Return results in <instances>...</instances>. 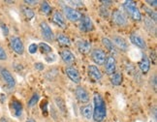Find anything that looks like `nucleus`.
Listing matches in <instances>:
<instances>
[{
  "mask_svg": "<svg viewBox=\"0 0 157 122\" xmlns=\"http://www.w3.org/2000/svg\"><path fill=\"white\" fill-rule=\"evenodd\" d=\"M23 3L25 4V6H27V7H30V6H36L39 4V1H37V0H25L23 1Z\"/></svg>",
  "mask_w": 157,
  "mask_h": 122,
  "instance_id": "40",
  "label": "nucleus"
},
{
  "mask_svg": "<svg viewBox=\"0 0 157 122\" xmlns=\"http://www.w3.org/2000/svg\"><path fill=\"white\" fill-rule=\"evenodd\" d=\"M37 51H38V45L36 43H31L28 46V52L30 54H35Z\"/></svg>",
  "mask_w": 157,
  "mask_h": 122,
  "instance_id": "35",
  "label": "nucleus"
},
{
  "mask_svg": "<svg viewBox=\"0 0 157 122\" xmlns=\"http://www.w3.org/2000/svg\"><path fill=\"white\" fill-rule=\"evenodd\" d=\"M11 113L16 118H21L23 113V105L22 103L17 99H12L9 105Z\"/></svg>",
  "mask_w": 157,
  "mask_h": 122,
  "instance_id": "13",
  "label": "nucleus"
},
{
  "mask_svg": "<svg viewBox=\"0 0 157 122\" xmlns=\"http://www.w3.org/2000/svg\"><path fill=\"white\" fill-rule=\"evenodd\" d=\"M101 43L102 45L104 46V48H106V50L110 52V54H112V55H114L116 53H117V48H116V46L113 45V43L112 42V40L110 38L108 37H102L101 39Z\"/></svg>",
  "mask_w": 157,
  "mask_h": 122,
  "instance_id": "23",
  "label": "nucleus"
},
{
  "mask_svg": "<svg viewBox=\"0 0 157 122\" xmlns=\"http://www.w3.org/2000/svg\"><path fill=\"white\" fill-rule=\"evenodd\" d=\"M142 21L144 22V28H146L147 31L149 34L155 36L156 35V23L154 21H152L147 17H144Z\"/></svg>",
  "mask_w": 157,
  "mask_h": 122,
  "instance_id": "24",
  "label": "nucleus"
},
{
  "mask_svg": "<svg viewBox=\"0 0 157 122\" xmlns=\"http://www.w3.org/2000/svg\"><path fill=\"white\" fill-rule=\"evenodd\" d=\"M87 75L89 78H91L93 82H100L103 78V74H102L101 70L99 69L98 66L94 64H90L87 67Z\"/></svg>",
  "mask_w": 157,
  "mask_h": 122,
  "instance_id": "17",
  "label": "nucleus"
},
{
  "mask_svg": "<svg viewBox=\"0 0 157 122\" xmlns=\"http://www.w3.org/2000/svg\"><path fill=\"white\" fill-rule=\"evenodd\" d=\"M148 59H149L150 62H152L154 65L156 64V54H155V51H154L150 52V55L148 56Z\"/></svg>",
  "mask_w": 157,
  "mask_h": 122,
  "instance_id": "41",
  "label": "nucleus"
},
{
  "mask_svg": "<svg viewBox=\"0 0 157 122\" xmlns=\"http://www.w3.org/2000/svg\"><path fill=\"white\" fill-rule=\"evenodd\" d=\"M0 78L5 83L6 87L9 90H14L16 88L17 82L13 74L5 67H0Z\"/></svg>",
  "mask_w": 157,
  "mask_h": 122,
  "instance_id": "5",
  "label": "nucleus"
},
{
  "mask_svg": "<svg viewBox=\"0 0 157 122\" xmlns=\"http://www.w3.org/2000/svg\"><path fill=\"white\" fill-rule=\"evenodd\" d=\"M80 112L82 114V116L86 120H90L92 119V113H93V106L92 104H86L82 105L80 108Z\"/></svg>",
  "mask_w": 157,
  "mask_h": 122,
  "instance_id": "21",
  "label": "nucleus"
},
{
  "mask_svg": "<svg viewBox=\"0 0 157 122\" xmlns=\"http://www.w3.org/2000/svg\"><path fill=\"white\" fill-rule=\"evenodd\" d=\"M45 60H46L47 63L52 64L57 60V55H56V54H54L53 52H52L50 54H48V55H45Z\"/></svg>",
  "mask_w": 157,
  "mask_h": 122,
  "instance_id": "32",
  "label": "nucleus"
},
{
  "mask_svg": "<svg viewBox=\"0 0 157 122\" xmlns=\"http://www.w3.org/2000/svg\"><path fill=\"white\" fill-rule=\"evenodd\" d=\"M150 84H151L152 88L154 90H156V84H157V82H156V75L155 74L153 75V77H151V78H150Z\"/></svg>",
  "mask_w": 157,
  "mask_h": 122,
  "instance_id": "42",
  "label": "nucleus"
},
{
  "mask_svg": "<svg viewBox=\"0 0 157 122\" xmlns=\"http://www.w3.org/2000/svg\"><path fill=\"white\" fill-rule=\"evenodd\" d=\"M62 15L64 16L65 20H67L71 22H78L81 21L82 14L80 11H78L77 9H74L70 7L69 5L65 4L62 5V11H61Z\"/></svg>",
  "mask_w": 157,
  "mask_h": 122,
  "instance_id": "3",
  "label": "nucleus"
},
{
  "mask_svg": "<svg viewBox=\"0 0 157 122\" xmlns=\"http://www.w3.org/2000/svg\"><path fill=\"white\" fill-rule=\"evenodd\" d=\"M52 20L53 23L56 24V25H57L59 28H61V29L67 28V22H66L65 17H64V16L62 15V13L60 11L53 12Z\"/></svg>",
  "mask_w": 157,
  "mask_h": 122,
  "instance_id": "19",
  "label": "nucleus"
},
{
  "mask_svg": "<svg viewBox=\"0 0 157 122\" xmlns=\"http://www.w3.org/2000/svg\"><path fill=\"white\" fill-rule=\"evenodd\" d=\"M146 3L148 5V7L149 8H155L156 6H157V1H155V0H153V1H151V0H147Z\"/></svg>",
  "mask_w": 157,
  "mask_h": 122,
  "instance_id": "43",
  "label": "nucleus"
},
{
  "mask_svg": "<svg viewBox=\"0 0 157 122\" xmlns=\"http://www.w3.org/2000/svg\"><path fill=\"white\" fill-rule=\"evenodd\" d=\"M112 42L113 43V45L116 46V48H117V51H120L122 52H126L129 50V45L128 42L124 37L119 35H114L113 39H111Z\"/></svg>",
  "mask_w": 157,
  "mask_h": 122,
  "instance_id": "15",
  "label": "nucleus"
},
{
  "mask_svg": "<svg viewBox=\"0 0 157 122\" xmlns=\"http://www.w3.org/2000/svg\"><path fill=\"white\" fill-rule=\"evenodd\" d=\"M78 29L82 32H91L94 30V23L92 19L87 15H82L81 21H78Z\"/></svg>",
  "mask_w": 157,
  "mask_h": 122,
  "instance_id": "9",
  "label": "nucleus"
},
{
  "mask_svg": "<svg viewBox=\"0 0 157 122\" xmlns=\"http://www.w3.org/2000/svg\"><path fill=\"white\" fill-rule=\"evenodd\" d=\"M101 3L103 4V6L105 7L106 5H111V4H113V1H101Z\"/></svg>",
  "mask_w": 157,
  "mask_h": 122,
  "instance_id": "44",
  "label": "nucleus"
},
{
  "mask_svg": "<svg viewBox=\"0 0 157 122\" xmlns=\"http://www.w3.org/2000/svg\"><path fill=\"white\" fill-rule=\"evenodd\" d=\"M138 67L140 71L142 72V74L147 75L150 70V61L148 59V55L144 52H142L141 59L138 62Z\"/></svg>",
  "mask_w": 157,
  "mask_h": 122,
  "instance_id": "18",
  "label": "nucleus"
},
{
  "mask_svg": "<svg viewBox=\"0 0 157 122\" xmlns=\"http://www.w3.org/2000/svg\"><path fill=\"white\" fill-rule=\"evenodd\" d=\"M54 40L56 41L57 44L60 46V47H63V48H70L72 46V41L71 39L68 37L67 35H65L63 33H58Z\"/></svg>",
  "mask_w": 157,
  "mask_h": 122,
  "instance_id": "22",
  "label": "nucleus"
},
{
  "mask_svg": "<svg viewBox=\"0 0 157 122\" xmlns=\"http://www.w3.org/2000/svg\"><path fill=\"white\" fill-rule=\"evenodd\" d=\"M39 100H40V95H39V93H37V92L33 93V95L30 97L29 100L27 101V108L31 109V108L35 107L38 104Z\"/></svg>",
  "mask_w": 157,
  "mask_h": 122,
  "instance_id": "31",
  "label": "nucleus"
},
{
  "mask_svg": "<svg viewBox=\"0 0 157 122\" xmlns=\"http://www.w3.org/2000/svg\"><path fill=\"white\" fill-rule=\"evenodd\" d=\"M65 74L72 82H74L75 84H80L81 83L82 76H81L80 71H78L76 67H74V66H66Z\"/></svg>",
  "mask_w": 157,
  "mask_h": 122,
  "instance_id": "12",
  "label": "nucleus"
},
{
  "mask_svg": "<svg viewBox=\"0 0 157 122\" xmlns=\"http://www.w3.org/2000/svg\"><path fill=\"white\" fill-rule=\"evenodd\" d=\"M39 11L42 15L44 16H50L52 13V7L48 1H42L40 2V8Z\"/></svg>",
  "mask_w": 157,
  "mask_h": 122,
  "instance_id": "27",
  "label": "nucleus"
},
{
  "mask_svg": "<svg viewBox=\"0 0 157 122\" xmlns=\"http://www.w3.org/2000/svg\"><path fill=\"white\" fill-rule=\"evenodd\" d=\"M93 113L92 119L94 122H104L108 115L107 104L100 93H94L93 95Z\"/></svg>",
  "mask_w": 157,
  "mask_h": 122,
  "instance_id": "1",
  "label": "nucleus"
},
{
  "mask_svg": "<svg viewBox=\"0 0 157 122\" xmlns=\"http://www.w3.org/2000/svg\"><path fill=\"white\" fill-rule=\"evenodd\" d=\"M99 14L103 17H108L109 16H110V12H109V9L106 8V7H101L100 8V12H99Z\"/></svg>",
  "mask_w": 157,
  "mask_h": 122,
  "instance_id": "39",
  "label": "nucleus"
},
{
  "mask_svg": "<svg viewBox=\"0 0 157 122\" xmlns=\"http://www.w3.org/2000/svg\"><path fill=\"white\" fill-rule=\"evenodd\" d=\"M0 122H9V121L5 116H1V117H0Z\"/></svg>",
  "mask_w": 157,
  "mask_h": 122,
  "instance_id": "46",
  "label": "nucleus"
},
{
  "mask_svg": "<svg viewBox=\"0 0 157 122\" xmlns=\"http://www.w3.org/2000/svg\"><path fill=\"white\" fill-rule=\"evenodd\" d=\"M111 19L114 25L118 27H126L128 26L129 21L128 17L124 14V12L119 9H114L111 14Z\"/></svg>",
  "mask_w": 157,
  "mask_h": 122,
  "instance_id": "4",
  "label": "nucleus"
},
{
  "mask_svg": "<svg viewBox=\"0 0 157 122\" xmlns=\"http://www.w3.org/2000/svg\"><path fill=\"white\" fill-rule=\"evenodd\" d=\"M110 82L113 86H119L123 82V74L121 72H116L110 76Z\"/></svg>",
  "mask_w": 157,
  "mask_h": 122,
  "instance_id": "26",
  "label": "nucleus"
},
{
  "mask_svg": "<svg viewBox=\"0 0 157 122\" xmlns=\"http://www.w3.org/2000/svg\"><path fill=\"white\" fill-rule=\"evenodd\" d=\"M10 47L16 54L17 55H23V53L25 51V44L21 38L19 36H11L10 37Z\"/></svg>",
  "mask_w": 157,
  "mask_h": 122,
  "instance_id": "6",
  "label": "nucleus"
},
{
  "mask_svg": "<svg viewBox=\"0 0 157 122\" xmlns=\"http://www.w3.org/2000/svg\"><path fill=\"white\" fill-rule=\"evenodd\" d=\"M48 101L47 100H44L42 101L41 103V109H42V112H43V114L44 115H47L48 114V107H49V105H48Z\"/></svg>",
  "mask_w": 157,
  "mask_h": 122,
  "instance_id": "37",
  "label": "nucleus"
},
{
  "mask_svg": "<svg viewBox=\"0 0 157 122\" xmlns=\"http://www.w3.org/2000/svg\"><path fill=\"white\" fill-rule=\"evenodd\" d=\"M40 27V32H41V36L44 38V40H46L47 42H52L54 41V38H56V35H54L52 27L50 26V24L47 21H41L39 24Z\"/></svg>",
  "mask_w": 157,
  "mask_h": 122,
  "instance_id": "8",
  "label": "nucleus"
},
{
  "mask_svg": "<svg viewBox=\"0 0 157 122\" xmlns=\"http://www.w3.org/2000/svg\"><path fill=\"white\" fill-rule=\"evenodd\" d=\"M59 56L61 58L63 62L68 66H73V64L76 62V56L69 48H64L59 52Z\"/></svg>",
  "mask_w": 157,
  "mask_h": 122,
  "instance_id": "16",
  "label": "nucleus"
},
{
  "mask_svg": "<svg viewBox=\"0 0 157 122\" xmlns=\"http://www.w3.org/2000/svg\"><path fill=\"white\" fill-rule=\"evenodd\" d=\"M129 39L132 45H134L136 48H140V50H144L146 51L147 48V41L144 40V38L143 36L138 33L136 31L132 32L129 36Z\"/></svg>",
  "mask_w": 157,
  "mask_h": 122,
  "instance_id": "10",
  "label": "nucleus"
},
{
  "mask_svg": "<svg viewBox=\"0 0 157 122\" xmlns=\"http://www.w3.org/2000/svg\"><path fill=\"white\" fill-rule=\"evenodd\" d=\"M104 68H105V72L108 76H112L113 74L117 72V59L114 55H112V54H109L106 57V60L104 62Z\"/></svg>",
  "mask_w": 157,
  "mask_h": 122,
  "instance_id": "11",
  "label": "nucleus"
},
{
  "mask_svg": "<svg viewBox=\"0 0 157 122\" xmlns=\"http://www.w3.org/2000/svg\"><path fill=\"white\" fill-rule=\"evenodd\" d=\"M142 8H143V10L144 12H146L147 17H149L150 20L156 23V21H157V13H156V12L152 8H149L148 6H147V5H143Z\"/></svg>",
  "mask_w": 157,
  "mask_h": 122,
  "instance_id": "30",
  "label": "nucleus"
},
{
  "mask_svg": "<svg viewBox=\"0 0 157 122\" xmlns=\"http://www.w3.org/2000/svg\"><path fill=\"white\" fill-rule=\"evenodd\" d=\"M75 96L77 101L80 104H82V105L88 104L90 101V95L88 93V91L83 86H81V85L77 86V88L75 89Z\"/></svg>",
  "mask_w": 157,
  "mask_h": 122,
  "instance_id": "14",
  "label": "nucleus"
},
{
  "mask_svg": "<svg viewBox=\"0 0 157 122\" xmlns=\"http://www.w3.org/2000/svg\"><path fill=\"white\" fill-rule=\"evenodd\" d=\"M76 48L78 51L82 54H87L92 50L91 43L86 40H78L76 42Z\"/></svg>",
  "mask_w": 157,
  "mask_h": 122,
  "instance_id": "20",
  "label": "nucleus"
},
{
  "mask_svg": "<svg viewBox=\"0 0 157 122\" xmlns=\"http://www.w3.org/2000/svg\"><path fill=\"white\" fill-rule=\"evenodd\" d=\"M33 66H34V69L36 71L42 72V71L45 70V65H44V63H42V62H35L33 64Z\"/></svg>",
  "mask_w": 157,
  "mask_h": 122,
  "instance_id": "38",
  "label": "nucleus"
},
{
  "mask_svg": "<svg viewBox=\"0 0 157 122\" xmlns=\"http://www.w3.org/2000/svg\"><path fill=\"white\" fill-rule=\"evenodd\" d=\"M107 55L108 54L105 52V51L102 50V48H95L90 51V57H91V60L95 63L94 65H96V66L104 65Z\"/></svg>",
  "mask_w": 157,
  "mask_h": 122,
  "instance_id": "7",
  "label": "nucleus"
},
{
  "mask_svg": "<svg viewBox=\"0 0 157 122\" xmlns=\"http://www.w3.org/2000/svg\"><path fill=\"white\" fill-rule=\"evenodd\" d=\"M122 9L124 14L127 16V17H130L134 21H142L143 16L141 14V11L137 7V4L134 1H124L122 4Z\"/></svg>",
  "mask_w": 157,
  "mask_h": 122,
  "instance_id": "2",
  "label": "nucleus"
},
{
  "mask_svg": "<svg viewBox=\"0 0 157 122\" xmlns=\"http://www.w3.org/2000/svg\"><path fill=\"white\" fill-rule=\"evenodd\" d=\"M0 29H1V31L4 36L9 35V27L7 26V24L5 22H0Z\"/></svg>",
  "mask_w": 157,
  "mask_h": 122,
  "instance_id": "36",
  "label": "nucleus"
},
{
  "mask_svg": "<svg viewBox=\"0 0 157 122\" xmlns=\"http://www.w3.org/2000/svg\"><path fill=\"white\" fill-rule=\"evenodd\" d=\"M21 14L27 21H31L35 17V12L30 7H27V6H21Z\"/></svg>",
  "mask_w": 157,
  "mask_h": 122,
  "instance_id": "29",
  "label": "nucleus"
},
{
  "mask_svg": "<svg viewBox=\"0 0 157 122\" xmlns=\"http://www.w3.org/2000/svg\"><path fill=\"white\" fill-rule=\"evenodd\" d=\"M25 122H37V121H36L33 117H28V118L25 120Z\"/></svg>",
  "mask_w": 157,
  "mask_h": 122,
  "instance_id": "45",
  "label": "nucleus"
},
{
  "mask_svg": "<svg viewBox=\"0 0 157 122\" xmlns=\"http://www.w3.org/2000/svg\"><path fill=\"white\" fill-rule=\"evenodd\" d=\"M38 51H40V52L44 55H48L52 52V48L48 44V43L45 42H40L38 44Z\"/></svg>",
  "mask_w": 157,
  "mask_h": 122,
  "instance_id": "28",
  "label": "nucleus"
},
{
  "mask_svg": "<svg viewBox=\"0 0 157 122\" xmlns=\"http://www.w3.org/2000/svg\"><path fill=\"white\" fill-rule=\"evenodd\" d=\"M54 104H56V106L58 109V112H60L61 114H67L68 111H67V107H66V104H65V101L61 98V97L59 96H56L54 97Z\"/></svg>",
  "mask_w": 157,
  "mask_h": 122,
  "instance_id": "25",
  "label": "nucleus"
},
{
  "mask_svg": "<svg viewBox=\"0 0 157 122\" xmlns=\"http://www.w3.org/2000/svg\"><path fill=\"white\" fill-rule=\"evenodd\" d=\"M68 3H70V7L72 8H82L84 6V2L83 1H68Z\"/></svg>",
  "mask_w": 157,
  "mask_h": 122,
  "instance_id": "33",
  "label": "nucleus"
},
{
  "mask_svg": "<svg viewBox=\"0 0 157 122\" xmlns=\"http://www.w3.org/2000/svg\"><path fill=\"white\" fill-rule=\"evenodd\" d=\"M8 60V54L6 52L5 48L0 45V61H7Z\"/></svg>",
  "mask_w": 157,
  "mask_h": 122,
  "instance_id": "34",
  "label": "nucleus"
}]
</instances>
